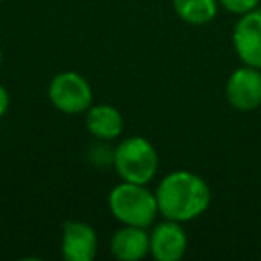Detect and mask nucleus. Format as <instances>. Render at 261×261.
<instances>
[{"label":"nucleus","instance_id":"nucleus-8","mask_svg":"<svg viewBox=\"0 0 261 261\" xmlns=\"http://www.w3.org/2000/svg\"><path fill=\"white\" fill-rule=\"evenodd\" d=\"M97 250L98 238L90 224L66 222L61 240V252L66 261H91L97 256Z\"/></svg>","mask_w":261,"mask_h":261},{"label":"nucleus","instance_id":"nucleus-7","mask_svg":"<svg viewBox=\"0 0 261 261\" xmlns=\"http://www.w3.org/2000/svg\"><path fill=\"white\" fill-rule=\"evenodd\" d=\"M150 254L158 261H177L185 256L188 236L181 222L167 220L156 225L150 232Z\"/></svg>","mask_w":261,"mask_h":261},{"label":"nucleus","instance_id":"nucleus-3","mask_svg":"<svg viewBox=\"0 0 261 261\" xmlns=\"http://www.w3.org/2000/svg\"><path fill=\"white\" fill-rule=\"evenodd\" d=\"M113 165L122 181L149 185L158 174L160 158L156 147L149 140L142 136H130L115 149Z\"/></svg>","mask_w":261,"mask_h":261},{"label":"nucleus","instance_id":"nucleus-12","mask_svg":"<svg viewBox=\"0 0 261 261\" xmlns=\"http://www.w3.org/2000/svg\"><path fill=\"white\" fill-rule=\"evenodd\" d=\"M218 4L232 15H245L259 6V0H218Z\"/></svg>","mask_w":261,"mask_h":261},{"label":"nucleus","instance_id":"nucleus-2","mask_svg":"<svg viewBox=\"0 0 261 261\" xmlns=\"http://www.w3.org/2000/svg\"><path fill=\"white\" fill-rule=\"evenodd\" d=\"M108 204L111 215L123 225L149 227L160 213L156 193L136 182L122 181L116 185L109 193Z\"/></svg>","mask_w":261,"mask_h":261},{"label":"nucleus","instance_id":"nucleus-13","mask_svg":"<svg viewBox=\"0 0 261 261\" xmlns=\"http://www.w3.org/2000/svg\"><path fill=\"white\" fill-rule=\"evenodd\" d=\"M9 109V93L2 84H0V118L8 113Z\"/></svg>","mask_w":261,"mask_h":261},{"label":"nucleus","instance_id":"nucleus-6","mask_svg":"<svg viewBox=\"0 0 261 261\" xmlns=\"http://www.w3.org/2000/svg\"><path fill=\"white\" fill-rule=\"evenodd\" d=\"M232 45L243 65L261 70V8L245 13L236 22Z\"/></svg>","mask_w":261,"mask_h":261},{"label":"nucleus","instance_id":"nucleus-9","mask_svg":"<svg viewBox=\"0 0 261 261\" xmlns=\"http://www.w3.org/2000/svg\"><path fill=\"white\" fill-rule=\"evenodd\" d=\"M150 252V236L145 227L123 225L111 238V254L120 261H138Z\"/></svg>","mask_w":261,"mask_h":261},{"label":"nucleus","instance_id":"nucleus-15","mask_svg":"<svg viewBox=\"0 0 261 261\" xmlns=\"http://www.w3.org/2000/svg\"><path fill=\"white\" fill-rule=\"evenodd\" d=\"M0 2H2V0H0Z\"/></svg>","mask_w":261,"mask_h":261},{"label":"nucleus","instance_id":"nucleus-1","mask_svg":"<svg viewBox=\"0 0 261 261\" xmlns=\"http://www.w3.org/2000/svg\"><path fill=\"white\" fill-rule=\"evenodd\" d=\"M158 210L167 220L190 222L210 207L211 190L200 175L175 170L165 175L156 190Z\"/></svg>","mask_w":261,"mask_h":261},{"label":"nucleus","instance_id":"nucleus-4","mask_svg":"<svg viewBox=\"0 0 261 261\" xmlns=\"http://www.w3.org/2000/svg\"><path fill=\"white\" fill-rule=\"evenodd\" d=\"M48 98L52 106L66 115H79L93 104V91L77 72H61L50 81Z\"/></svg>","mask_w":261,"mask_h":261},{"label":"nucleus","instance_id":"nucleus-14","mask_svg":"<svg viewBox=\"0 0 261 261\" xmlns=\"http://www.w3.org/2000/svg\"><path fill=\"white\" fill-rule=\"evenodd\" d=\"M0 65H2V48H0Z\"/></svg>","mask_w":261,"mask_h":261},{"label":"nucleus","instance_id":"nucleus-5","mask_svg":"<svg viewBox=\"0 0 261 261\" xmlns=\"http://www.w3.org/2000/svg\"><path fill=\"white\" fill-rule=\"evenodd\" d=\"M225 98L238 111H254L261 106V70L254 66H240L229 75L225 84Z\"/></svg>","mask_w":261,"mask_h":261},{"label":"nucleus","instance_id":"nucleus-11","mask_svg":"<svg viewBox=\"0 0 261 261\" xmlns=\"http://www.w3.org/2000/svg\"><path fill=\"white\" fill-rule=\"evenodd\" d=\"M174 11L182 22L204 25L217 16L218 0H174Z\"/></svg>","mask_w":261,"mask_h":261},{"label":"nucleus","instance_id":"nucleus-10","mask_svg":"<svg viewBox=\"0 0 261 261\" xmlns=\"http://www.w3.org/2000/svg\"><path fill=\"white\" fill-rule=\"evenodd\" d=\"M86 129L90 135L102 142H109L122 135L123 130V118L116 108L109 104H95L86 109L84 116Z\"/></svg>","mask_w":261,"mask_h":261}]
</instances>
